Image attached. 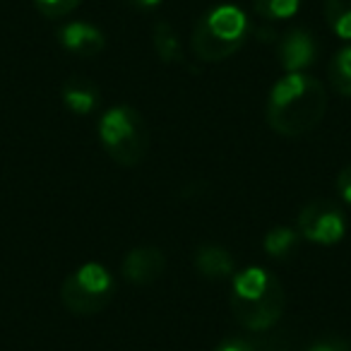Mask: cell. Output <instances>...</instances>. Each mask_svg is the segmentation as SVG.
<instances>
[{
    "instance_id": "cell-3",
    "label": "cell",
    "mask_w": 351,
    "mask_h": 351,
    "mask_svg": "<svg viewBox=\"0 0 351 351\" xmlns=\"http://www.w3.org/2000/svg\"><path fill=\"white\" fill-rule=\"evenodd\" d=\"M250 34L248 17L236 5H217L197 20L193 29V51L202 63L231 58Z\"/></svg>"
},
{
    "instance_id": "cell-2",
    "label": "cell",
    "mask_w": 351,
    "mask_h": 351,
    "mask_svg": "<svg viewBox=\"0 0 351 351\" xmlns=\"http://www.w3.org/2000/svg\"><path fill=\"white\" fill-rule=\"evenodd\" d=\"M284 308H287V291L282 282L265 267H248L234 277L231 311L245 330H269L284 315Z\"/></svg>"
},
{
    "instance_id": "cell-7",
    "label": "cell",
    "mask_w": 351,
    "mask_h": 351,
    "mask_svg": "<svg viewBox=\"0 0 351 351\" xmlns=\"http://www.w3.org/2000/svg\"><path fill=\"white\" fill-rule=\"evenodd\" d=\"M166 272V258L159 248L152 245H142V248H132L123 260V277L130 284H152Z\"/></svg>"
},
{
    "instance_id": "cell-21",
    "label": "cell",
    "mask_w": 351,
    "mask_h": 351,
    "mask_svg": "<svg viewBox=\"0 0 351 351\" xmlns=\"http://www.w3.org/2000/svg\"><path fill=\"white\" fill-rule=\"evenodd\" d=\"M311 351H344V346H335L332 341H325V344H315Z\"/></svg>"
},
{
    "instance_id": "cell-13",
    "label": "cell",
    "mask_w": 351,
    "mask_h": 351,
    "mask_svg": "<svg viewBox=\"0 0 351 351\" xmlns=\"http://www.w3.org/2000/svg\"><path fill=\"white\" fill-rule=\"evenodd\" d=\"M325 20L339 39L351 41V0H325Z\"/></svg>"
},
{
    "instance_id": "cell-19",
    "label": "cell",
    "mask_w": 351,
    "mask_h": 351,
    "mask_svg": "<svg viewBox=\"0 0 351 351\" xmlns=\"http://www.w3.org/2000/svg\"><path fill=\"white\" fill-rule=\"evenodd\" d=\"M217 351H255V349L250 344H245V341L234 339V341H226V344H221Z\"/></svg>"
},
{
    "instance_id": "cell-5",
    "label": "cell",
    "mask_w": 351,
    "mask_h": 351,
    "mask_svg": "<svg viewBox=\"0 0 351 351\" xmlns=\"http://www.w3.org/2000/svg\"><path fill=\"white\" fill-rule=\"evenodd\" d=\"M116 279L104 265L87 263L77 267L60 287V301L73 315H97L111 303Z\"/></svg>"
},
{
    "instance_id": "cell-6",
    "label": "cell",
    "mask_w": 351,
    "mask_h": 351,
    "mask_svg": "<svg viewBox=\"0 0 351 351\" xmlns=\"http://www.w3.org/2000/svg\"><path fill=\"white\" fill-rule=\"evenodd\" d=\"M346 219L337 205L327 200H313L298 212V236L317 245H335L344 239Z\"/></svg>"
},
{
    "instance_id": "cell-9",
    "label": "cell",
    "mask_w": 351,
    "mask_h": 351,
    "mask_svg": "<svg viewBox=\"0 0 351 351\" xmlns=\"http://www.w3.org/2000/svg\"><path fill=\"white\" fill-rule=\"evenodd\" d=\"M315 39L306 29H291L279 44V63L287 73H303L315 60Z\"/></svg>"
},
{
    "instance_id": "cell-17",
    "label": "cell",
    "mask_w": 351,
    "mask_h": 351,
    "mask_svg": "<svg viewBox=\"0 0 351 351\" xmlns=\"http://www.w3.org/2000/svg\"><path fill=\"white\" fill-rule=\"evenodd\" d=\"M82 0H34L36 10L41 15L51 17V20H60V17H68L70 12H75L80 8Z\"/></svg>"
},
{
    "instance_id": "cell-4",
    "label": "cell",
    "mask_w": 351,
    "mask_h": 351,
    "mask_svg": "<svg viewBox=\"0 0 351 351\" xmlns=\"http://www.w3.org/2000/svg\"><path fill=\"white\" fill-rule=\"evenodd\" d=\"M99 140L121 166H137L149 152V128L132 106H113L99 121Z\"/></svg>"
},
{
    "instance_id": "cell-16",
    "label": "cell",
    "mask_w": 351,
    "mask_h": 351,
    "mask_svg": "<svg viewBox=\"0 0 351 351\" xmlns=\"http://www.w3.org/2000/svg\"><path fill=\"white\" fill-rule=\"evenodd\" d=\"M255 12L267 22H282L289 20L298 12L301 0H253Z\"/></svg>"
},
{
    "instance_id": "cell-1",
    "label": "cell",
    "mask_w": 351,
    "mask_h": 351,
    "mask_svg": "<svg viewBox=\"0 0 351 351\" xmlns=\"http://www.w3.org/2000/svg\"><path fill=\"white\" fill-rule=\"evenodd\" d=\"M327 113V89L306 73H287L267 97V125L282 137H301L315 130Z\"/></svg>"
},
{
    "instance_id": "cell-12",
    "label": "cell",
    "mask_w": 351,
    "mask_h": 351,
    "mask_svg": "<svg viewBox=\"0 0 351 351\" xmlns=\"http://www.w3.org/2000/svg\"><path fill=\"white\" fill-rule=\"evenodd\" d=\"M154 51L164 63H183V49L178 32L171 27V22L161 20L154 27Z\"/></svg>"
},
{
    "instance_id": "cell-15",
    "label": "cell",
    "mask_w": 351,
    "mask_h": 351,
    "mask_svg": "<svg viewBox=\"0 0 351 351\" xmlns=\"http://www.w3.org/2000/svg\"><path fill=\"white\" fill-rule=\"evenodd\" d=\"M265 250L272 258H287L296 250L298 245V231L289 229V226H277L265 236Z\"/></svg>"
},
{
    "instance_id": "cell-10",
    "label": "cell",
    "mask_w": 351,
    "mask_h": 351,
    "mask_svg": "<svg viewBox=\"0 0 351 351\" xmlns=\"http://www.w3.org/2000/svg\"><path fill=\"white\" fill-rule=\"evenodd\" d=\"M99 87L87 77H70L68 82L63 84V101L65 106L73 113H80V116H87L94 108L99 106Z\"/></svg>"
},
{
    "instance_id": "cell-14",
    "label": "cell",
    "mask_w": 351,
    "mask_h": 351,
    "mask_svg": "<svg viewBox=\"0 0 351 351\" xmlns=\"http://www.w3.org/2000/svg\"><path fill=\"white\" fill-rule=\"evenodd\" d=\"M330 82L337 94L351 99V46H344L330 63Z\"/></svg>"
},
{
    "instance_id": "cell-20",
    "label": "cell",
    "mask_w": 351,
    "mask_h": 351,
    "mask_svg": "<svg viewBox=\"0 0 351 351\" xmlns=\"http://www.w3.org/2000/svg\"><path fill=\"white\" fill-rule=\"evenodd\" d=\"M132 5L142 8V10H152V8H156L161 3V0H130Z\"/></svg>"
},
{
    "instance_id": "cell-11",
    "label": "cell",
    "mask_w": 351,
    "mask_h": 351,
    "mask_svg": "<svg viewBox=\"0 0 351 351\" xmlns=\"http://www.w3.org/2000/svg\"><path fill=\"white\" fill-rule=\"evenodd\" d=\"M195 267L207 279H226L236 272L234 258L221 245H202L195 255Z\"/></svg>"
},
{
    "instance_id": "cell-18",
    "label": "cell",
    "mask_w": 351,
    "mask_h": 351,
    "mask_svg": "<svg viewBox=\"0 0 351 351\" xmlns=\"http://www.w3.org/2000/svg\"><path fill=\"white\" fill-rule=\"evenodd\" d=\"M337 191H339V195L351 205V164H346L344 169L339 171V176H337Z\"/></svg>"
},
{
    "instance_id": "cell-8",
    "label": "cell",
    "mask_w": 351,
    "mask_h": 351,
    "mask_svg": "<svg viewBox=\"0 0 351 351\" xmlns=\"http://www.w3.org/2000/svg\"><path fill=\"white\" fill-rule=\"evenodd\" d=\"M58 39L70 53L82 56V58H94L106 46V36L99 27L89 22H68L58 29Z\"/></svg>"
}]
</instances>
